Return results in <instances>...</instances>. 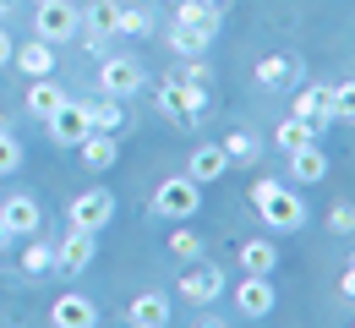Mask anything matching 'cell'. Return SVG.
I'll return each mask as SVG.
<instances>
[{"mask_svg": "<svg viewBox=\"0 0 355 328\" xmlns=\"http://www.w3.org/2000/svg\"><path fill=\"white\" fill-rule=\"evenodd\" d=\"M110 219H115V197L104 187H88L83 197H71V225L77 230H104Z\"/></svg>", "mask_w": 355, "mask_h": 328, "instance_id": "8", "label": "cell"}, {"mask_svg": "<svg viewBox=\"0 0 355 328\" xmlns=\"http://www.w3.org/2000/svg\"><path fill=\"white\" fill-rule=\"evenodd\" d=\"M77 28H83V11L71 0H39L33 6V39L66 44V39H77Z\"/></svg>", "mask_w": 355, "mask_h": 328, "instance_id": "3", "label": "cell"}, {"mask_svg": "<svg viewBox=\"0 0 355 328\" xmlns=\"http://www.w3.org/2000/svg\"><path fill=\"white\" fill-rule=\"evenodd\" d=\"M115 22H121V6H115V0H88V6H83V28H77V33L88 39V49L104 55V39L115 33Z\"/></svg>", "mask_w": 355, "mask_h": 328, "instance_id": "9", "label": "cell"}, {"mask_svg": "<svg viewBox=\"0 0 355 328\" xmlns=\"http://www.w3.org/2000/svg\"><path fill=\"white\" fill-rule=\"evenodd\" d=\"M148 28H153V22H148V11H126V6H121V22H115V33H126V39H142Z\"/></svg>", "mask_w": 355, "mask_h": 328, "instance_id": "32", "label": "cell"}, {"mask_svg": "<svg viewBox=\"0 0 355 328\" xmlns=\"http://www.w3.org/2000/svg\"><path fill=\"white\" fill-rule=\"evenodd\" d=\"M214 44L202 28H186V22H170V49H180V55H202V49Z\"/></svg>", "mask_w": 355, "mask_h": 328, "instance_id": "26", "label": "cell"}, {"mask_svg": "<svg viewBox=\"0 0 355 328\" xmlns=\"http://www.w3.org/2000/svg\"><path fill=\"white\" fill-rule=\"evenodd\" d=\"M0 219H6V230H11V235H33V230H44V208H39L28 191L6 197V202H0Z\"/></svg>", "mask_w": 355, "mask_h": 328, "instance_id": "12", "label": "cell"}, {"mask_svg": "<svg viewBox=\"0 0 355 328\" xmlns=\"http://www.w3.org/2000/svg\"><path fill=\"white\" fill-rule=\"evenodd\" d=\"M11 241H17V235L6 230V219H0V246H11Z\"/></svg>", "mask_w": 355, "mask_h": 328, "instance_id": "36", "label": "cell"}, {"mask_svg": "<svg viewBox=\"0 0 355 328\" xmlns=\"http://www.w3.org/2000/svg\"><path fill=\"white\" fill-rule=\"evenodd\" d=\"M17 170H22V142L0 126V175H17Z\"/></svg>", "mask_w": 355, "mask_h": 328, "instance_id": "30", "label": "cell"}, {"mask_svg": "<svg viewBox=\"0 0 355 328\" xmlns=\"http://www.w3.org/2000/svg\"><path fill=\"white\" fill-rule=\"evenodd\" d=\"M301 77V60L295 55H263L257 60V83L263 88H284V83H295Z\"/></svg>", "mask_w": 355, "mask_h": 328, "instance_id": "22", "label": "cell"}, {"mask_svg": "<svg viewBox=\"0 0 355 328\" xmlns=\"http://www.w3.org/2000/svg\"><path fill=\"white\" fill-rule=\"evenodd\" d=\"M197 208H202V187H197L191 175H170V181L153 187V214H159V219H175L180 225V219H191Z\"/></svg>", "mask_w": 355, "mask_h": 328, "instance_id": "4", "label": "cell"}, {"mask_svg": "<svg viewBox=\"0 0 355 328\" xmlns=\"http://www.w3.org/2000/svg\"><path fill=\"white\" fill-rule=\"evenodd\" d=\"M273 284H268V274H246V279L235 284V307H241V318H268L273 312Z\"/></svg>", "mask_w": 355, "mask_h": 328, "instance_id": "13", "label": "cell"}, {"mask_svg": "<svg viewBox=\"0 0 355 328\" xmlns=\"http://www.w3.org/2000/svg\"><path fill=\"white\" fill-rule=\"evenodd\" d=\"M175 22H186V28H202L208 39H219L224 11H219V6H202V0H180V6H175Z\"/></svg>", "mask_w": 355, "mask_h": 328, "instance_id": "20", "label": "cell"}, {"mask_svg": "<svg viewBox=\"0 0 355 328\" xmlns=\"http://www.w3.org/2000/svg\"><path fill=\"white\" fill-rule=\"evenodd\" d=\"M202 6H219V11H224V0H202Z\"/></svg>", "mask_w": 355, "mask_h": 328, "instance_id": "39", "label": "cell"}, {"mask_svg": "<svg viewBox=\"0 0 355 328\" xmlns=\"http://www.w3.org/2000/svg\"><path fill=\"white\" fill-rule=\"evenodd\" d=\"M11 55H17V44H11V33L0 28V66H11Z\"/></svg>", "mask_w": 355, "mask_h": 328, "instance_id": "34", "label": "cell"}, {"mask_svg": "<svg viewBox=\"0 0 355 328\" xmlns=\"http://www.w3.org/2000/svg\"><path fill=\"white\" fill-rule=\"evenodd\" d=\"M66 98H71V94H66V88L55 83V77H33V88H28V115L49 121V115H55V110H60Z\"/></svg>", "mask_w": 355, "mask_h": 328, "instance_id": "19", "label": "cell"}, {"mask_svg": "<svg viewBox=\"0 0 355 328\" xmlns=\"http://www.w3.org/2000/svg\"><path fill=\"white\" fill-rule=\"evenodd\" d=\"M93 257H98V235L77 230V225L60 235V246H55V268H60V274H88Z\"/></svg>", "mask_w": 355, "mask_h": 328, "instance_id": "6", "label": "cell"}, {"mask_svg": "<svg viewBox=\"0 0 355 328\" xmlns=\"http://www.w3.org/2000/svg\"><path fill=\"white\" fill-rule=\"evenodd\" d=\"M159 110L175 121V126H197L208 115V88L186 83V77H164L159 83Z\"/></svg>", "mask_w": 355, "mask_h": 328, "instance_id": "2", "label": "cell"}, {"mask_svg": "<svg viewBox=\"0 0 355 328\" xmlns=\"http://www.w3.org/2000/svg\"><path fill=\"white\" fill-rule=\"evenodd\" d=\"M219 148H224V159H230V164H252V159L263 153V142L252 137V132H230Z\"/></svg>", "mask_w": 355, "mask_h": 328, "instance_id": "25", "label": "cell"}, {"mask_svg": "<svg viewBox=\"0 0 355 328\" xmlns=\"http://www.w3.org/2000/svg\"><path fill=\"white\" fill-rule=\"evenodd\" d=\"M132 323L126 328H164L170 323V295H159V290H142L132 301V312H126Z\"/></svg>", "mask_w": 355, "mask_h": 328, "instance_id": "16", "label": "cell"}, {"mask_svg": "<svg viewBox=\"0 0 355 328\" xmlns=\"http://www.w3.org/2000/svg\"><path fill=\"white\" fill-rule=\"evenodd\" d=\"M197 328H224V323H219V318H208V323H197Z\"/></svg>", "mask_w": 355, "mask_h": 328, "instance_id": "37", "label": "cell"}, {"mask_svg": "<svg viewBox=\"0 0 355 328\" xmlns=\"http://www.w3.org/2000/svg\"><path fill=\"white\" fill-rule=\"evenodd\" d=\"M44 268H55V246L28 241V246H22V274H44Z\"/></svg>", "mask_w": 355, "mask_h": 328, "instance_id": "29", "label": "cell"}, {"mask_svg": "<svg viewBox=\"0 0 355 328\" xmlns=\"http://www.w3.org/2000/svg\"><path fill=\"white\" fill-rule=\"evenodd\" d=\"M142 88V66L132 55H98V94L110 98H132Z\"/></svg>", "mask_w": 355, "mask_h": 328, "instance_id": "5", "label": "cell"}, {"mask_svg": "<svg viewBox=\"0 0 355 328\" xmlns=\"http://www.w3.org/2000/svg\"><path fill=\"white\" fill-rule=\"evenodd\" d=\"M241 268H246V274H273V268H279V246H273V241H246V246H241Z\"/></svg>", "mask_w": 355, "mask_h": 328, "instance_id": "24", "label": "cell"}, {"mask_svg": "<svg viewBox=\"0 0 355 328\" xmlns=\"http://www.w3.org/2000/svg\"><path fill=\"white\" fill-rule=\"evenodd\" d=\"M121 121H126V104H121V98L98 94L88 104V126H93V132H121Z\"/></svg>", "mask_w": 355, "mask_h": 328, "instance_id": "23", "label": "cell"}, {"mask_svg": "<svg viewBox=\"0 0 355 328\" xmlns=\"http://www.w3.org/2000/svg\"><path fill=\"white\" fill-rule=\"evenodd\" d=\"M49 323H55V328H98V307H93L88 295L66 290V295L49 307Z\"/></svg>", "mask_w": 355, "mask_h": 328, "instance_id": "14", "label": "cell"}, {"mask_svg": "<svg viewBox=\"0 0 355 328\" xmlns=\"http://www.w3.org/2000/svg\"><path fill=\"white\" fill-rule=\"evenodd\" d=\"M334 121H339V126H355V83H339V88H334Z\"/></svg>", "mask_w": 355, "mask_h": 328, "instance_id": "31", "label": "cell"}, {"mask_svg": "<svg viewBox=\"0 0 355 328\" xmlns=\"http://www.w3.org/2000/svg\"><path fill=\"white\" fill-rule=\"evenodd\" d=\"M77 153H83V164H88V170H115L121 142H115V132H88V137L77 142Z\"/></svg>", "mask_w": 355, "mask_h": 328, "instance_id": "18", "label": "cell"}, {"mask_svg": "<svg viewBox=\"0 0 355 328\" xmlns=\"http://www.w3.org/2000/svg\"><path fill=\"white\" fill-rule=\"evenodd\" d=\"M55 44H44V39H28V44H17V55H11V66H22L28 77H55Z\"/></svg>", "mask_w": 355, "mask_h": 328, "instance_id": "17", "label": "cell"}, {"mask_svg": "<svg viewBox=\"0 0 355 328\" xmlns=\"http://www.w3.org/2000/svg\"><path fill=\"white\" fill-rule=\"evenodd\" d=\"M290 175H295L301 187H317V181L328 175V159H322V148H317V142H306V148H295V153H290Z\"/></svg>", "mask_w": 355, "mask_h": 328, "instance_id": "21", "label": "cell"}, {"mask_svg": "<svg viewBox=\"0 0 355 328\" xmlns=\"http://www.w3.org/2000/svg\"><path fill=\"white\" fill-rule=\"evenodd\" d=\"M273 142H279L284 153H295V148H306V142H317V132H311L306 121H295V115H290V121H284V126L273 132Z\"/></svg>", "mask_w": 355, "mask_h": 328, "instance_id": "27", "label": "cell"}, {"mask_svg": "<svg viewBox=\"0 0 355 328\" xmlns=\"http://www.w3.org/2000/svg\"><path fill=\"white\" fill-rule=\"evenodd\" d=\"M180 295H186L191 307H208V301L224 295V274L208 268V263H191V274H180Z\"/></svg>", "mask_w": 355, "mask_h": 328, "instance_id": "11", "label": "cell"}, {"mask_svg": "<svg viewBox=\"0 0 355 328\" xmlns=\"http://www.w3.org/2000/svg\"><path fill=\"white\" fill-rule=\"evenodd\" d=\"M350 268H355V257H350Z\"/></svg>", "mask_w": 355, "mask_h": 328, "instance_id": "40", "label": "cell"}, {"mask_svg": "<svg viewBox=\"0 0 355 328\" xmlns=\"http://www.w3.org/2000/svg\"><path fill=\"white\" fill-rule=\"evenodd\" d=\"M170 257H180V263H202V235H197V230H170Z\"/></svg>", "mask_w": 355, "mask_h": 328, "instance_id": "28", "label": "cell"}, {"mask_svg": "<svg viewBox=\"0 0 355 328\" xmlns=\"http://www.w3.org/2000/svg\"><path fill=\"white\" fill-rule=\"evenodd\" d=\"M328 230H334V235H350V230H355V202H334V214H328Z\"/></svg>", "mask_w": 355, "mask_h": 328, "instance_id": "33", "label": "cell"}, {"mask_svg": "<svg viewBox=\"0 0 355 328\" xmlns=\"http://www.w3.org/2000/svg\"><path fill=\"white\" fill-rule=\"evenodd\" d=\"M33 6H39V0H33Z\"/></svg>", "mask_w": 355, "mask_h": 328, "instance_id": "41", "label": "cell"}, {"mask_svg": "<svg viewBox=\"0 0 355 328\" xmlns=\"http://www.w3.org/2000/svg\"><path fill=\"white\" fill-rule=\"evenodd\" d=\"M224 170H230V159H224L219 142H197V148H191V164H186V175H191L197 187H214Z\"/></svg>", "mask_w": 355, "mask_h": 328, "instance_id": "15", "label": "cell"}, {"mask_svg": "<svg viewBox=\"0 0 355 328\" xmlns=\"http://www.w3.org/2000/svg\"><path fill=\"white\" fill-rule=\"evenodd\" d=\"M339 290H345V295L355 301V268H345V279H339Z\"/></svg>", "mask_w": 355, "mask_h": 328, "instance_id": "35", "label": "cell"}, {"mask_svg": "<svg viewBox=\"0 0 355 328\" xmlns=\"http://www.w3.org/2000/svg\"><path fill=\"white\" fill-rule=\"evenodd\" d=\"M295 121H306L311 132L334 126V83H306L295 94Z\"/></svg>", "mask_w": 355, "mask_h": 328, "instance_id": "7", "label": "cell"}, {"mask_svg": "<svg viewBox=\"0 0 355 328\" xmlns=\"http://www.w3.org/2000/svg\"><path fill=\"white\" fill-rule=\"evenodd\" d=\"M6 11H11V0H0V17H6Z\"/></svg>", "mask_w": 355, "mask_h": 328, "instance_id": "38", "label": "cell"}, {"mask_svg": "<svg viewBox=\"0 0 355 328\" xmlns=\"http://www.w3.org/2000/svg\"><path fill=\"white\" fill-rule=\"evenodd\" d=\"M88 132H93V126H88V104H83V98H66V104L49 115V137L66 142V148H77Z\"/></svg>", "mask_w": 355, "mask_h": 328, "instance_id": "10", "label": "cell"}, {"mask_svg": "<svg viewBox=\"0 0 355 328\" xmlns=\"http://www.w3.org/2000/svg\"><path fill=\"white\" fill-rule=\"evenodd\" d=\"M252 208L263 214L268 230H301L306 225V202L295 197V187H279V181H252Z\"/></svg>", "mask_w": 355, "mask_h": 328, "instance_id": "1", "label": "cell"}]
</instances>
